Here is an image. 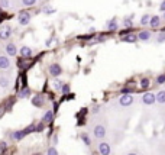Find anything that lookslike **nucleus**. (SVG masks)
Returning <instances> with one entry per match:
<instances>
[{
	"instance_id": "f257e3e1",
	"label": "nucleus",
	"mask_w": 165,
	"mask_h": 155,
	"mask_svg": "<svg viewBox=\"0 0 165 155\" xmlns=\"http://www.w3.org/2000/svg\"><path fill=\"white\" fill-rule=\"evenodd\" d=\"M133 100H135V97H133L132 94H123V96H120V99H119V104H120L122 107H129V106L133 103Z\"/></svg>"
},
{
	"instance_id": "f03ea898",
	"label": "nucleus",
	"mask_w": 165,
	"mask_h": 155,
	"mask_svg": "<svg viewBox=\"0 0 165 155\" xmlns=\"http://www.w3.org/2000/svg\"><path fill=\"white\" fill-rule=\"evenodd\" d=\"M93 135L97 139H104V136H106V126L104 125H96L94 129H93Z\"/></svg>"
},
{
	"instance_id": "7ed1b4c3",
	"label": "nucleus",
	"mask_w": 165,
	"mask_h": 155,
	"mask_svg": "<svg viewBox=\"0 0 165 155\" xmlns=\"http://www.w3.org/2000/svg\"><path fill=\"white\" fill-rule=\"evenodd\" d=\"M18 22H19V25H22V26L29 25V22H31V13H29V12H20L19 16H18Z\"/></svg>"
},
{
	"instance_id": "20e7f679",
	"label": "nucleus",
	"mask_w": 165,
	"mask_h": 155,
	"mask_svg": "<svg viewBox=\"0 0 165 155\" xmlns=\"http://www.w3.org/2000/svg\"><path fill=\"white\" fill-rule=\"evenodd\" d=\"M142 103L145 106H152L155 103V93H145L142 96Z\"/></svg>"
},
{
	"instance_id": "39448f33",
	"label": "nucleus",
	"mask_w": 165,
	"mask_h": 155,
	"mask_svg": "<svg viewBox=\"0 0 165 155\" xmlns=\"http://www.w3.org/2000/svg\"><path fill=\"white\" fill-rule=\"evenodd\" d=\"M10 35H12V28H10L9 25H5V26L0 28V39L6 41V39L10 38Z\"/></svg>"
},
{
	"instance_id": "423d86ee",
	"label": "nucleus",
	"mask_w": 165,
	"mask_h": 155,
	"mask_svg": "<svg viewBox=\"0 0 165 155\" xmlns=\"http://www.w3.org/2000/svg\"><path fill=\"white\" fill-rule=\"evenodd\" d=\"M62 73V68L60 64H51L49 65V74L54 75V77H58V75Z\"/></svg>"
},
{
	"instance_id": "0eeeda50",
	"label": "nucleus",
	"mask_w": 165,
	"mask_h": 155,
	"mask_svg": "<svg viewBox=\"0 0 165 155\" xmlns=\"http://www.w3.org/2000/svg\"><path fill=\"white\" fill-rule=\"evenodd\" d=\"M136 36H138V39H139V41H143V42H148V41L151 39L152 33L149 32V31H141V32L138 33Z\"/></svg>"
},
{
	"instance_id": "6e6552de",
	"label": "nucleus",
	"mask_w": 165,
	"mask_h": 155,
	"mask_svg": "<svg viewBox=\"0 0 165 155\" xmlns=\"http://www.w3.org/2000/svg\"><path fill=\"white\" fill-rule=\"evenodd\" d=\"M6 52H7V55L14 57L16 54H18V48H16V45H14L13 42H9L7 45H6Z\"/></svg>"
},
{
	"instance_id": "1a4fd4ad",
	"label": "nucleus",
	"mask_w": 165,
	"mask_h": 155,
	"mask_svg": "<svg viewBox=\"0 0 165 155\" xmlns=\"http://www.w3.org/2000/svg\"><path fill=\"white\" fill-rule=\"evenodd\" d=\"M10 67V60L6 55H0V70H6Z\"/></svg>"
},
{
	"instance_id": "9d476101",
	"label": "nucleus",
	"mask_w": 165,
	"mask_h": 155,
	"mask_svg": "<svg viewBox=\"0 0 165 155\" xmlns=\"http://www.w3.org/2000/svg\"><path fill=\"white\" fill-rule=\"evenodd\" d=\"M161 25V18L159 16H151V19H149V26L151 28H158Z\"/></svg>"
},
{
	"instance_id": "9b49d317",
	"label": "nucleus",
	"mask_w": 165,
	"mask_h": 155,
	"mask_svg": "<svg viewBox=\"0 0 165 155\" xmlns=\"http://www.w3.org/2000/svg\"><path fill=\"white\" fill-rule=\"evenodd\" d=\"M155 102H158L159 104L165 103V90H159V91L155 94Z\"/></svg>"
},
{
	"instance_id": "f8f14e48",
	"label": "nucleus",
	"mask_w": 165,
	"mask_h": 155,
	"mask_svg": "<svg viewBox=\"0 0 165 155\" xmlns=\"http://www.w3.org/2000/svg\"><path fill=\"white\" fill-rule=\"evenodd\" d=\"M123 42H130V44H135L138 41V36L136 35H133V33H127V35H125V36L122 38Z\"/></svg>"
},
{
	"instance_id": "ddd939ff",
	"label": "nucleus",
	"mask_w": 165,
	"mask_h": 155,
	"mask_svg": "<svg viewBox=\"0 0 165 155\" xmlns=\"http://www.w3.org/2000/svg\"><path fill=\"white\" fill-rule=\"evenodd\" d=\"M19 54L22 57H31V55H32V49H31L29 47H22L19 49Z\"/></svg>"
},
{
	"instance_id": "4468645a",
	"label": "nucleus",
	"mask_w": 165,
	"mask_h": 155,
	"mask_svg": "<svg viewBox=\"0 0 165 155\" xmlns=\"http://www.w3.org/2000/svg\"><path fill=\"white\" fill-rule=\"evenodd\" d=\"M9 78H7V77H0V87H2V89H7V87H9Z\"/></svg>"
},
{
	"instance_id": "2eb2a0df",
	"label": "nucleus",
	"mask_w": 165,
	"mask_h": 155,
	"mask_svg": "<svg viewBox=\"0 0 165 155\" xmlns=\"http://www.w3.org/2000/svg\"><path fill=\"white\" fill-rule=\"evenodd\" d=\"M38 0H22V5L26 6V7H31V6H35Z\"/></svg>"
},
{
	"instance_id": "dca6fc26",
	"label": "nucleus",
	"mask_w": 165,
	"mask_h": 155,
	"mask_svg": "<svg viewBox=\"0 0 165 155\" xmlns=\"http://www.w3.org/2000/svg\"><path fill=\"white\" fill-rule=\"evenodd\" d=\"M107 28H109V31H116V29H118L116 20H110V22H107Z\"/></svg>"
},
{
	"instance_id": "f3484780",
	"label": "nucleus",
	"mask_w": 165,
	"mask_h": 155,
	"mask_svg": "<svg viewBox=\"0 0 165 155\" xmlns=\"http://www.w3.org/2000/svg\"><path fill=\"white\" fill-rule=\"evenodd\" d=\"M149 19H151V16L149 15H143L141 18V25H149Z\"/></svg>"
},
{
	"instance_id": "a211bd4d",
	"label": "nucleus",
	"mask_w": 165,
	"mask_h": 155,
	"mask_svg": "<svg viewBox=\"0 0 165 155\" xmlns=\"http://www.w3.org/2000/svg\"><path fill=\"white\" fill-rule=\"evenodd\" d=\"M0 7H2V9H9L10 2L9 0H0Z\"/></svg>"
},
{
	"instance_id": "6ab92c4d",
	"label": "nucleus",
	"mask_w": 165,
	"mask_h": 155,
	"mask_svg": "<svg viewBox=\"0 0 165 155\" xmlns=\"http://www.w3.org/2000/svg\"><path fill=\"white\" fill-rule=\"evenodd\" d=\"M156 42L158 44L165 42V32H161L159 35H156Z\"/></svg>"
},
{
	"instance_id": "aec40b11",
	"label": "nucleus",
	"mask_w": 165,
	"mask_h": 155,
	"mask_svg": "<svg viewBox=\"0 0 165 155\" xmlns=\"http://www.w3.org/2000/svg\"><path fill=\"white\" fill-rule=\"evenodd\" d=\"M33 104H35V106H41V104H42V97H41V96H36V97H35V99H33Z\"/></svg>"
},
{
	"instance_id": "412c9836",
	"label": "nucleus",
	"mask_w": 165,
	"mask_h": 155,
	"mask_svg": "<svg viewBox=\"0 0 165 155\" xmlns=\"http://www.w3.org/2000/svg\"><path fill=\"white\" fill-rule=\"evenodd\" d=\"M51 120H52V112H48L43 116V122H51Z\"/></svg>"
},
{
	"instance_id": "4be33fe9",
	"label": "nucleus",
	"mask_w": 165,
	"mask_h": 155,
	"mask_svg": "<svg viewBox=\"0 0 165 155\" xmlns=\"http://www.w3.org/2000/svg\"><path fill=\"white\" fill-rule=\"evenodd\" d=\"M156 83H158V84H164V83H165V74L158 75V78H156Z\"/></svg>"
},
{
	"instance_id": "5701e85b",
	"label": "nucleus",
	"mask_w": 165,
	"mask_h": 155,
	"mask_svg": "<svg viewBox=\"0 0 165 155\" xmlns=\"http://www.w3.org/2000/svg\"><path fill=\"white\" fill-rule=\"evenodd\" d=\"M23 135H25L23 132H14V133H13V138H14V139H20V138L23 136Z\"/></svg>"
},
{
	"instance_id": "b1692460",
	"label": "nucleus",
	"mask_w": 165,
	"mask_h": 155,
	"mask_svg": "<svg viewBox=\"0 0 165 155\" xmlns=\"http://www.w3.org/2000/svg\"><path fill=\"white\" fill-rule=\"evenodd\" d=\"M43 12H45L47 15H52L54 12H55V9H52V7H45V9H43Z\"/></svg>"
},
{
	"instance_id": "393cba45",
	"label": "nucleus",
	"mask_w": 165,
	"mask_h": 155,
	"mask_svg": "<svg viewBox=\"0 0 165 155\" xmlns=\"http://www.w3.org/2000/svg\"><path fill=\"white\" fill-rule=\"evenodd\" d=\"M48 155H58V152L55 148H49V149H48Z\"/></svg>"
},
{
	"instance_id": "a878e982",
	"label": "nucleus",
	"mask_w": 165,
	"mask_h": 155,
	"mask_svg": "<svg viewBox=\"0 0 165 155\" xmlns=\"http://www.w3.org/2000/svg\"><path fill=\"white\" fill-rule=\"evenodd\" d=\"M28 93H29V90H28V89L22 90V91H20V94H19V97H26V96H28Z\"/></svg>"
},
{
	"instance_id": "bb28decb",
	"label": "nucleus",
	"mask_w": 165,
	"mask_h": 155,
	"mask_svg": "<svg viewBox=\"0 0 165 155\" xmlns=\"http://www.w3.org/2000/svg\"><path fill=\"white\" fill-rule=\"evenodd\" d=\"M142 87H143V89H145V87H148V86H149V80H146V78H143V80H142Z\"/></svg>"
},
{
	"instance_id": "cd10ccee",
	"label": "nucleus",
	"mask_w": 165,
	"mask_h": 155,
	"mask_svg": "<svg viewBox=\"0 0 165 155\" xmlns=\"http://www.w3.org/2000/svg\"><path fill=\"white\" fill-rule=\"evenodd\" d=\"M125 26H132V22H130V19H126V20H125Z\"/></svg>"
},
{
	"instance_id": "c85d7f7f",
	"label": "nucleus",
	"mask_w": 165,
	"mask_h": 155,
	"mask_svg": "<svg viewBox=\"0 0 165 155\" xmlns=\"http://www.w3.org/2000/svg\"><path fill=\"white\" fill-rule=\"evenodd\" d=\"M159 9L162 10V12H165V0L162 2V3H161V5H159Z\"/></svg>"
},
{
	"instance_id": "c756f323",
	"label": "nucleus",
	"mask_w": 165,
	"mask_h": 155,
	"mask_svg": "<svg viewBox=\"0 0 165 155\" xmlns=\"http://www.w3.org/2000/svg\"><path fill=\"white\" fill-rule=\"evenodd\" d=\"M3 115V107H0V116Z\"/></svg>"
},
{
	"instance_id": "7c9ffc66",
	"label": "nucleus",
	"mask_w": 165,
	"mask_h": 155,
	"mask_svg": "<svg viewBox=\"0 0 165 155\" xmlns=\"http://www.w3.org/2000/svg\"><path fill=\"white\" fill-rule=\"evenodd\" d=\"M164 18H165V13H164Z\"/></svg>"
}]
</instances>
